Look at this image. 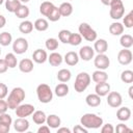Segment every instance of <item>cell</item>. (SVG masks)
Returning a JSON list of instances; mask_svg holds the SVG:
<instances>
[{"mask_svg": "<svg viewBox=\"0 0 133 133\" xmlns=\"http://www.w3.org/2000/svg\"><path fill=\"white\" fill-rule=\"evenodd\" d=\"M25 99V90L22 87H14L6 100L8 108L15 110Z\"/></svg>", "mask_w": 133, "mask_h": 133, "instance_id": "1", "label": "cell"}, {"mask_svg": "<svg viewBox=\"0 0 133 133\" xmlns=\"http://www.w3.org/2000/svg\"><path fill=\"white\" fill-rule=\"evenodd\" d=\"M80 124L87 130L88 129H98L103 125V118L95 113H85L81 116Z\"/></svg>", "mask_w": 133, "mask_h": 133, "instance_id": "2", "label": "cell"}, {"mask_svg": "<svg viewBox=\"0 0 133 133\" xmlns=\"http://www.w3.org/2000/svg\"><path fill=\"white\" fill-rule=\"evenodd\" d=\"M36 96H37V99L41 103L47 104V103H50L52 101L53 91L48 84L42 83L36 87Z\"/></svg>", "mask_w": 133, "mask_h": 133, "instance_id": "3", "label": "cell"}, {"mask_svg": "<svg viewBox=\"0 0 133 133\" xmlns=\"http://www.w3.org/2000/svg\"><path fill=\"white\" fill-rule=\"evenodd\" d=\"M90 76L86 72H81L76 76L75 83H74V88L77 92H83L89 85L90 83Z\"/></svg>", "mask_w": 133, "mask_h": 133, "instance_id": "4", "label": "cell"}, {"mask_svg": "<svg viewBox=\"0 0 133 133\" xmlns=\"http://www.w3.org/2000/svg\"><path fill=\"white\" fill-rule=\"evenodd\" d=\"M110 10L109 15L110 18L113 20H119L122 17H124L125 14V6L122 0H112L109 4Z\"/></svg>", "mask_w": 133, "mask_h": 133, "instance_id": "5", "label": "cell"}, {"mask_svg": "<svg viewBox=\"0 0 133 133\" xmlns=\"http://www.w3.org/2000/svg\"><path fill=\"white\" fill-rule=\"evenodd\" d=\"M78 30H79V34L85 41H87V42H95L97 39L98 34H97L96 30L92 29L89 26V24H87V23H81L79 25Z\"/></svg>", "mask_w": 133, "mask_h": 133, "instance_id": "6", "label": "cell"}, {"mask_svg": "<svg viewBox=\"0 0 133 133\" xmlns=\"http://www.w3.org/2000/svg\"><path fill=\"white\" fill-rule=\"evenodd\" d=\"M28 41L24 37H18L12 42V50L16 54H24L28 50Z\"/></svg>", "mask_w": 133, "mask_h": 133, "instance_id": "7", "label": "cell"}, {"mask_svg": "<svg viewBox=\"0 0 133 133\" xmlns=\"http://www.w3.org/2000/svg\"><path fill=\"white\" fill-rule=\"evenodd\" d=\"M15 112L18 117H27L34 112V106L31 104H22L21 103L15 109Z\"/></svg>", "mask_w": 133, "mask_h": 133, "instance_id": "8", "label": "cell"}, {"mask_svg": "<svg viewBox=\"0 0 133 133\" xmlns=\"http://www.w3.org/2000/svg\"><path fill=\"white\" fill-rule=\"evenodd\" d=\"M94 64L98 70L105 71L106 69H108V66L110 64V59L105 53L104 54H98L94 58Z\"/></svg>", "mask_w": 133, "mask_h": 133, "instance_id": "9", "label": "cell"}, {"mask_svg": "<svg viewBox=\"0 0 133 133\" xmlns=\"http://www.w3.org/2000/svg\"><path fill=\"white\" fill-rule=\"evenodd\" d=\"M123 103L122 95L117 91H109L107 97V104L112 108H118L121 107Z\"/></svg>", "mask_w": 133, "mask_h": 133, "instance_id": "10", "label": "cell"}, {"mask_svg": "<svg viewBox=\"0 0 133 133\" xmlns=\"http://www.w3.org/2000/svg\"><path fill=\"white\" fill-rule=\"evenodd\" d=\"M133 58V54L131 52V50L124 48L123 50H121L117 53V61L122 64V65H128L131 63Z\"/></svg>", "mask_w": 133, "mask_h": 133, "instance_id": "11", "label": "cell"}, {"mask_svg": "<svg viewBox=\"0 0 133 133\" xmlns=\"http://www.w3.org/2000/svg\"><path fill=\"white\" fill-rule=\"evenodd\" d=\"M79 58H81L84 61H89L94 58L95 56V50L90 46H83L79 50Z\"/></svg>", "mask_w": 133, "mask_h": 133, "instance_id": "12", "label": "cell"}, {"mask_svg": "<svg viewBox=\"0 0 133 133\" xmlns=\"http://www.w3.org/2000/svg\"><path fill=\"white\" fill-rule=\"evenodd\" d=\"M14 129L17 132L23 133L29 129V122L26 117H18L14 121Z\"/></svg>", "mask_w": 133, "mask_h": 133, "instance_id": "13", "label": "cell"}, {"mask_svg": "<svg viewBox=\"0 0 133 133\" xmlns=\"http://www.w3.org/2000/svg\"><path fill=\"white\" fill-rule=\"evenodd\" d=\"M48 59V54L43 49H36L32 53V60L36 63H44Z\"/></svg>", "mask_w": 133, "mask_h": 133, "instance_id": "14", "label": "cell"}, {"mask_svg": "<svg viewBox=\"0 0 133 133\" xmlns=\"http://www.w3.org/2000/svg\"><path fill=\"white\" fill-rule=\"evenodd\" d=\"M94 50L98 54H104L108 50V43L104 38L96 39L95 41V45H94Z\"/></svg>", "mask_w": 133, "mask_h": 133, "instance_id": "15", "label": "cell"}, {"mask_svg": "<svg viewBox=\"0 0 133 133\" xmlns=\"http://www.w3.org/2000/svg\"><path fill=\"white\" fill-rule=\"evenodd\" d=\"M79 59H80V58H79L78 53H76V52H74V51H70V52L65 53V55H64V57H63L64 62H65L68 65H70V66L76 65V64L79 62Z\"/></svg>", "mask_w": 133, "mask_h": 133, "instance_id": "16", "label": "cell"}, {"mask_svg": "<svg viewBox=\"0 0 133 133\" xmlns=\"http://www.w3.org/2000/svg\"><path fill=\"white\" fill-rule=\"evenodd\" d=\"M95 91L98 96L100 97H105L108 95V92L110 91V85L109 83H107V81L105 82H100L97 83L96 87H95Z\"/></svg>", "mask_w": 133, "mask_h": 133, "instance_id": "17", "label": "cell"}, {"mask_svg": "<svg viewBox=\"0 0 133 133\" xmlns=\"http://www.w3.org/2000/svg\"><path fill=\"white\" fill-rule=\"evenodd\" d=\"M19 70L22 73H30L33 70V60L29 58H23L19 62Z\"/></svg>", "mask_w": 133, "mask_h": 133, "instance_id": "18", "label": "cell"}, {"mask_svg": "<svg viewBox=\"0 0 133 133\" xmlns=\"http://www.w3.org/2000/svg\"><path fill=\"white\" fill-rule=\"evenodd\" d=\"M116 117L121 122H127L131 117V109L129 107H121L116 111Z\"/></svg>", "mask_w": 133, "mask_h": 133, "instance_id": "19", "label": "cell"}, {"mask_svg": "<svg viewBox=\"0 0 133 133\" xmlns=\"http://www.w3.org/2000/svg\"><path fill=\"white\" fill-rule=\"evenodd\" d=\"M46 123H47V125H48L51 129H57V128H59L60 125H61V119H60V117H59L58 115H56V114H50V115L47 116Z\"/></svg>", "mask_w": 133, "mask_h": 133, "instance_id": "20", "label": "cell"}, {"mask_svg": "<svg viewBox=\"0 0 133 133\" xmlns=\"http://www.w3.org/2000/svg\"><path fill=\"white\" fill-rule=\"evenodd\" d=\"M91 79L94 82L96 83H100V82H105L108 79V74L105 71L102 70H97L92 73L91 75Z\"/></svg>", "mask_w": 133, "mask_h": 133, "instance_id": "21", "label": "cell"}, {"mask_svg": "<svg viewBox=\"0 0 133 133\" xmlns=\"http://www.w3.org/2000/svg\"><path fill=\"white\" fill-rule=\"evenodd\" d=\"M49 63L52 65V66H58L61 64L62 60H63V57L61 56L60 53H57V52H52L49 56H48V59Z\"/></svg>", "mask_w": 133, "mask_h": 133, "instance_id": "22", "label": "cell"}, {"mask_svg": "<svg viewBox=\"0 0 133 133\" xmlns=\"http://www.w3.org/2000/svg\"><path fill=\"white\" fill-rule=\"evenodd\" d=\"M85 102L89 107H98L101 104V97L97 94H89L86 96Z\"/></svg>", "mask_w": 133, "mask_h": 133, "instance_id": "23", "label": "cell"}, {"mask_svg": "<svg viewBox=\"0 0 133 133\" xmlns=\"http://www.w3.org/2000/svg\"><path fill=\"white\" fill-rule=\"evenodd\" d=\"M109 32L112 35H115V36L122 35L123 32H124V25L119 22H113L109 26Z\"/></svg>", "mask_w": 133, "mask_h": 133, "instance_id": "24", "label": "cell"}, {"mask_svg": "<svg viewBox=\"0 0 133 133\" xmlns=\"http://www.w3.org/2000/svg\"><path fill=\"white\" fill-rule=\"evenodd\" d=\"M32 115V121L33 123H35L36 125H43L44 123H46V118H47V115L44 111L42 110H34V112L31 114Z\"/></svg>", "mask_w": 133, "mask_h": 133, "instance_id": "25", "label": "cell"}, {"mask_svg": "<svg viewBox=\"0 0 133 133\" xmlns=\"http://www.w3.org/2000/svg\"><path fill=\"white\" fill-rule=\"evenodd\" d=\"M61 17H69L73 14V5L70 2H63L58 7Z\"/></svg>", "mask_w": 133, "mask_h": 133, "instance_id": "26", "label": "cell"}, {"mask_svg": "<svg viewBox=\"0 0 133 133\" xmlns=\"http://www.w3.org/2000/svg\"><path fill=\"white\" fill-rule=\"evenodd\" d=\"M69 91H70V88H69L68 84H65V83H63V82L57 84V85L55 86V89H54L55 95H56L57 97H59V98H62V97L66 96V95L69 94Z\"/></svg>", "mask_w": 133, "mask_h": 133, "instance_id": "27", "label": "cell"}, {"mask_svg": "<svg viewBox=\"0 0 133 133\" xmlns=\"http://www.w3.org/2000/svg\"><path fill=\"white\" fill-rule=\"evenodd\" d=\"M54 4L50 1H44L42 2V4L39 5V12L44 16V17H48V15L52 11V9L54 8Z\"/></svg>", "mask_w": 133, "mask_h": 133, "instance_id": "28", "label": "cell"}, {"mask_svg": "<svg viewBox=\"0 0 133 133\" xmlns=\"http://www.w3.org/2000/svg\"><path fill=\"white\" fill-rule=\"evenodd\" d=\"M19 30L21 33H24V34H29L31 33V31L33 30V23L28 21V20H25V21H22L19 25Z\"/></svg>", "mask_w": 133, "mask_h": 133, "instance_id": "29", "label": "cell"}, {"mask_svg": "<svg viewBox=\"0 0 133 133\" xmlns=\"http://www.w3.org/2000/svg\"><path fill=\"white\" fill-rule=\"evenodd\" d=\"M71 78H72V73H71V71L68 70V69H61V70H59L58 73H57V79H58V81H60V82L65 83V82H68V81H70Z\"/></svg>", "mask_w": 133, "mask_h": 133, "instance_id": "30", "label": "cell"}, {"mask_svg": "<svg viewBox=\"0 0 133 133\" xmlns=\"http://www.w3.org/2000/svg\"><path fill=\"white\" fill-rule=\"evenodd\" d=\"M33 27L37 30V31H46L48 28H49V23L46 19L44 18H39L37 20H35L34 24H33Z\"/></svg>", "mask_w": 133, "mask_h": 133, "instance_id": "31", "label": "cell"}, {"mask_svg": "<svg viewBox=\"0 0 133 133\" xmlns=\"http://www.w3.org/2000/svg\"><path fill=\"white\" fill-rule=\"evenodd\" d=\"M119 44L123 48L130 49L133 46V37L130 34H122L119 38Z\"/></svg>", "mask_w": 133, "mask_h": 133, "instance_id": "32", "label": "cell"}, {"mask_svg": "<svg viewBox=\"0 0 133 133\" xmlns=\"http://www.w3.org/2000/svg\"><path fill=\"white\" fill-rule=\"evenodd\" d=\"M29 12H30V10H29L28 6H26L25 4H21L19 6V8L15 11V15L19 19H26L29 16Z\"/></svg>", "mask_w": 133, "mask_h": 133, "instance_id": "33", "label": "cell"}, {"mask_svg": "<svg viewBox=\"0 0 133 133\" xmlns=\"http://www.w3.org/2000/svg\"><path fill=\"white\" fill-rule=\"evenodd\" d=\"M21 1L20 0H5V8L7 11L9 12H14L19 8V6L21 5Z\"/></svg>", "mask_w": 133, "mask_h": 133, "instance_id": "34", "label": "cell"}, {"mask_svg": "<svg viewBox=\"0 0 133 133\" xmlns=\"http://www.w3.org/2000/svg\"><path fill=\"white\" fill-rule=\"evenodd\" d=\"M12 42V36L9 32L7 31H4L2 33H0V45L3 46V47H6V46H9Z\"/></svg>", "mask_w": 133, "mask_h": 133, "instance_id": "35", "label": "cell"}, {"mask_svg": "<svg viewBox=\"0 0 133 133\" xmlns=\"http://www.w3.org/2000/svg\"><path fill=\"white\" fill-rule=\"evenodd\" d=\"M5 61H6V64L9 69H14L17 66L18 64V60H17V57L14 53H7L5 55Z\"/></svg>", "mask_w": 133, "mask_h": 133, "instance_id": "36", "label": "cell"}, {"mask_svg": "<svg viewBox=\"0 0 133 133\" xmlns=\"http://www.w3.org/2000/svg\"><path fill=\"white\" fill-rule=\"evenodd\" d=\"M121 80L124 83H132L133 82V72L131 70H125L121 74Z\"/></svg>", "mask_w": 133, "mask_h": 133, "instance_id": "37", "label": "cell"}, {"mask_svg": "<svg viewBox=\"0 0 133 133\" xmlns=\"http://www.w3.org/2000/svg\"><path fill=\"white\" fill-rule=\"evenodd\" d=\"M71 31L66 30V29H62L58 32V39L59 42H61L62 44H69V38L71 35Z\"/></svg>", "mask_w": 133, "mask_h": 133, "instance_id": "38", "label": "cell"}, {"mask_svg": "<svg viewBox=\"0 0 133 133\" xmlns=\"http://www.w3.org/2000/svg\"><path fill=\"white\" fill-rule=\"evenodd\" d=\"M46 48L47 50H50V51H55L57 48H58V39L54 38V37H50V38H47L46 39Z\"/></svg>", "mask_w": 133, "mask_h": 133, "instance_id": "39", "label": "cell"}, {"mask_svg": "<svg viewBox=\"0 0 133 133\" xmlns=\"http://www.w3.org/2000/svg\"><path fill=\"white\" fill-rule=\"evenodd\" d=\"M47 18H48V20H49V21H51V22H56V21H58V20L61 18L58 7H57V6H54V8H53V9H52V11L48 15V17H47Z\"/></svg>", "mask_w": 133, "mask_h": 133, "instance_id": "40", "label": "cell"}, {"mask_svg": "<svg viewBox=\"0 0 133 133\" xmlns=\"http://www.w3.org/2000/svg\"><path fill=\"white\" fill-rule=\"evenodd\" d=\"M82 42V36L79 33H71L69 38V44L72 46H78Z\"/></svg>", "mask_w": 133, "mask_h": 133, "instance_id": "41", "label": "cell"}, {"mask_svg": "<svg viewBox=\"0 0 133 133\" xmlns=\"http://www.w3.org/2000/svg\"><path fill=\"white\" fill-rule=\"evenodd\" d=\"M123 23L126 28H132L133 27V10H131L129 14H127L123 20Z\"/></svg>", "mask_w": 133, "mask_h": 133, "instance_id": "42", "label": "cell"}, {"mask_svg": "<svg viewBox=\"0 0 133 133\" xmlns=\"http://www.w3.org/2000/svg\"><path fill=\"white\" fill-rule=\"evenodd\" d=\"M0 123H3V124H5V125L10 126V125L12 124V118H11V116H10L8 113H6V112L1 113V114H0Z\"/></svg>", "mask_w": 133, "mask_h": 133, "instance_id": "43", "label": "cell"}, {"mask_svg": "<svg viewBox=\"0 0 133 133\" xmlns=\"http://www.w3.org/2000/svg\"><path fill=\"white\" fill-rule=\"evenodd\" d=\"M101 132L102 133H113L114 128L111 124H105V125L101 126Z\"/></svg>", "mask_w": 133, "mask_h": 133, "instance_id": "44", "label": "cell"}, {"mask_svg": "<svg viewBox=\"0 0 133 133\" xmlns=\"http://www.w3.org/2000/svg\"><path fill=\"white\" fill-rule=\"evenodd\" d=\"M115 130H116V132L117 133H125V132H131L132 130L131 129H129L128 127H127V125H125V124H118L117 126H116V128H115Z\"/></svg>", "mask_w": 133, "mask_h": 133, "instance_id": "45", "label": "cell"}, {"mask_svg": "<svg viewBox=\"0 0 133 133\" xmlns=\"http://www.w3.org/2000/svg\"><path fill=\"white\" fill-rule=\"evenodd\" d=\"M8 94V88L6 84L0 82V99H4Z\"/></svg>", "mask_w": 133, "mask_h": 133, "instance_id": "46", "label": "cell"}, {"mask_svg": "<svg viewBox=\"0 0 133 133\" xmlns=\"http://www.w3.org/2000/svg\"><path fill=\"white\" fill-rule=\"evenodd\" d=\"M7 109H8L7 102H6L5 100H3V99H0V114L6 112Z\"/></svg>", "mask_w": 133, "mask_h": 133, "instance_id": "47", "label": "cell"}, {"mask_svg": "<svg viewBox=\"0 0 133 133\" xmlns=\"http://www.w3.org/2000/svg\"><path fill=\"white\" fill-rule=\"evenodd\" d=\"M73 131H74V133H87V129L84 128V127L81 126V125L75 126L74 129H73Z\"/></svg>", "mask_w": 133, "mask_h": 133, "instance_id": "48", "label": "cell"}, {"mask_svg": "<svg viewBox=\"0 0 133 133\" xmlns=\"http://www.w3.org/2000/svg\"><path fill=\"white\" fill-rule=\"evenodd\" d=\"M8 70L5 59H0V74H4Z\"/></svg>", "mask_w": 133, "mask_h": 133, "instance_id": "49", "label": "cell"}, {"mask_svg": "<svg viewBox=\"0 0 133 133\" xmlns=\"http://www.w3.org/2000/svg\"><path fill=\"white\" fill-rule=\"evenodd\" d=\"M37 133H50V127L48 125H41V127L37 129Z\"/></svg>", "mask_w": 133, "mask_h": 133, "instance_id": "50", "label": "cell"}, {"mask_svg": "<svg viewBox=\"0 0 133 133\" xmlns=\"http://www.w3.org/2000/svg\"><path fill=\"white\" fill-rule=\"evenodd\" d=\"M10 130V126L0 123V133H8Z\"/></svg>", "mask_w": 133, "mask_h": 133, "instance_id": "51", "label": "cell"}, {"mask_svg": "<svg viewBox=\"0 0 133 133\" xmlns=\"http://www.w3.org/2000/svg\"><path fill=\"white\" fill-rule=\"evenodd\" d=\"M57 133H71V130L69 128L65 127H61V128H57Z\"/></svg>", "mask_w": 133, "mask_h": 133, "instance_id": "52", "label": "cell"}, {"mask_svg": "<svg viewBox=\"0 0 133 133\" xmlns=\"http://www.w3.org/2000/svg\"><path fill=\"white\" fill-rule=\"evenodd\" d=\"M5 24H6V19H5V17L2 16V15H0V28H3V27L5 26Z\"/></svg>", "mask_w": 133, "mask_h": 133, "instance_id": "53", "label": "cell"}, {"mask_svg": "<svg viewBox=\"0 0 133 133\" xmlns=\"http://www.w3.org/2000/svg\"><path fill=\"white\" fill-rule=\"evenodd\" d=\"M111 1H112V0H101V2H102L104 5H106V6H109V4H110Z\"/></svg>", "mask_w": 133, "mask_h": 133, "instance_id": "54", "label": "cell"}, {"mask_svg": "<svg viewBox=\"0 0 133 133\" xmlns=\"http://www.w3.org/2000/svg\"><path fill=\"white\" fill-rule=\"evenodd\" d=\"M128 91H129V97H130V98L132 99V98H133V96H132V91H133V86H130V87H129V90H128Z\"/></svg>", "mask_w": 133, "mask_h": 133, "instance_id": "55", "label": "cell"}, {"mask_svg": "<svg viewBox=\"0 0 133 133\" xmlns=\"http://www.w3.org/2000/svg\"><path fill=\"white\" fill-rule=\"evenodd\" d=\"M21 2H23V3H27V2H29L30 0H20Z\"/></svg>", "mask_w": 133, "mask_h": 133, "instance_id": "56", "label": "cell"}, {"mask_svg": "<svg viewBox=\"0 0 133 133\" xmlns=\"http://www.w3.org/2000/svg\"><path fill=\"white\" fill-rule=\"evenodd\" d=\"M4 1H5V0H0V5H1V4H2Z\"/></svg>", "mask_w": 133, "mask_h": 133, "instance_id": "57", "label": "cell"}, {"mask_svg": "<svg viewBox=\"0 0 133 133\" xmlns=\"http://www.w3.org/2000/svg\"><path fill=\"white\" fill-rule=\"evenodd\" d=\"M0 54H1V48H0Z\"/></svg>", "mask_w": 133, "mask_h": 133, "instance_id": "58", "label": "cell"}]
</instances>
